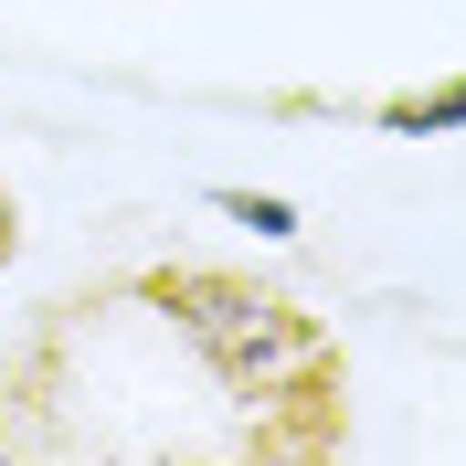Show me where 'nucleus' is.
Masks as SVG:
<instances>
[{
  "label": "nucleus",
  "mask_w": 466,
  "mask_h": 466,
  "mask_svg": "<svg viewBox=\"0 0 466 466\" xmlns=\"http://www.w3.org/2000/svg\"><path fill=\"white\" fill-rule=\"evenodd\" d=\"M212 202L233 223H255V233H297V202H276V191H212Z\"/></svg>",
  "instance_id": "7ed1b4c3"
},
{
  "label": "nucleus",
  "mask_w": 466,
  "mask_h": 466,
  "mask_svg": "<svg viewBox=\"0 0 466 466\" xmlns=\"http://www.w3.org/2000/svg\"><path fill=\"white\" fill-rule=\"evenodd\" d=\"M381 127H392V138H445V127H466V75L456 86H424V96H381Z\"/></svg>",
  "instance_id": "f03ea898"
},
{
  "label": "nucleus",
  "mask_w": 466,
  "mask_h": 466,
  "mask_svg": "<svg viewBox=\"0 0 466 466\" xmlns=\"http://www.w3.org/2000/svg\"><path fill=\"white\" fill-rule=\"evenodd\" d=\"M148 308L180 319L202 339V360L223 381H244V392H265L276 360H308V350H319V329H308L297 297L255 287V276H212V265H159V276H148Z\"/></svg>",
  "instance_id": "f257e3e1"
},
{
  "label": "nucleus",
  "mask_w": 466,
  "mask_h": 466,
  "mask_svg": "<svg viewBox=\"0 0 466 466\" xmlns=\"http://www.w3.org/2000/svg\"><path fill=\"white\" fill-rule=\"evenodd\" d=\"M22 255V202H11V180H0V265Z\"/></svg>",
  "instance_id": "20e7f679"
}]
</instances>
